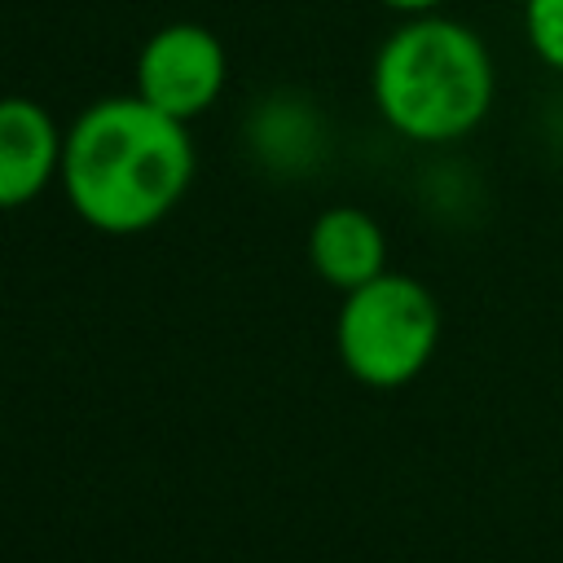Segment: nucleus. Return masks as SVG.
I'll return each instance as SVG.
<instances>
[{"instance_id":"39448f33","label":"nucleus","mask_w":563,"mask_h":563,"mask_svg":"<svg viewBox=\"0 0 563 563\" xmlns=\"http://www.w3.org/2000/svg\"><path fill=\"white\" fill-rule=\"evenodd\" d=\"M62 136L44 106L26 97L0 101V211L26 207L62 172Z\"/></svg>"},{"instance_id":"6e6552de","label":"nucleus","mask_w":563,"mask_h":563,"mask_svg":"<svg viewBox=\"0 0 563 563\" xmlns=\"http://www.w3.org/2000/svg\"><path fill=\"white\" fill-rule=\"evenodd\" d=\"M387 9H396V13H431L435 4H444V0H383Z\"/></svg>"},{"instance_id":"423d86ee","label":"nucleus","mask_w":563,"mask_h":563,"mask_svg":"<svg viewBox=\"0 0 563 563\" xmlns=\"http://www.w3.org/2000/svg\"><path fill=\"white\" fill-rule=\"evenodd\" d=\"M308 255H312V268L339 290H356L378 273H387V238L378 220L361 207L321 211L308 233Z\"/></svg>"},{"instance_id":"20e7f679","label":"nucleus","mask_w":563,"mask_h":563,"mask_svg":"<svg viewBox=\"0 0 563 563\" xmlns=\"http://www.w3.org/2000/svg\"><path fill=\"white\" fill-rule=\"evenodd\" d=\"M224 88V48L198 22H172L136 57V97L172 119L202 114Z\"/></svg>"},{"instance_id":"7ed1b4c3","label":"nucleus","mask_w":563,"mask_h":563,"mask_svg":"<svg viewBox=\"0 0 563 563\" xmlns=\"http://www.w3.org/2000/svg\"><path fill=\"white\" fill-rule=\"evenodd\" d=\"M334 343L352 378L365 387H405L418 378L440 343V308L431 290L405 273H378L347 290Z\"/></svg>"},{"instance_id":"0eeeda50","label":"nucleus","mask_w":563,"mask_h":563,"mask_svg":"<svg viewBox=\"0 0 563 563\" xmlns=\"http://www.w3.org/2000/svg\"><path fill=\"white\" fill-rule=\"evenodd\" d=\"M523 26H528V44L532 53L563 70V0H528L523 4Z\"/></svg>"},{"instance_id":"f03ea898","label":"nucleus","mask_w":563,"mask_h":563,"mask_svg":"<svg viewBox=\"0 0 563 563\" xmlns=\"http://www.w3.org/2000/svg\"><path fill=\"white\" fill-rule=\"evenodd\" d=\"M378 114L409 141L444 145L475 132L493 106V57L484 40L435 13H413L374 57Z\"/></svg>"},{"instance_id":"f257e3e1","label":"nucleus","mask_w":563,"mask_h":563,"mask_svg":"<svg viewBox=\"0 0 563 563\" xmlns=\"http://www.w3.org/2000/svg\"><path fill=\"white\" fill-rule=\"evenodd\" d=\"M194 180V141L145 97L88 106L62 145V185L79 220L101 233L158 224Z\"/></svg>"}]
</instances>
